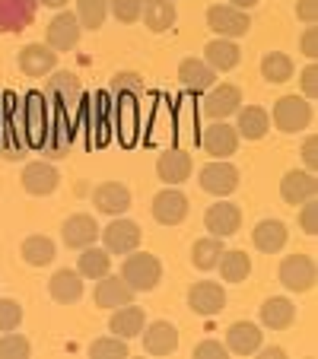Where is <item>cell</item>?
<instances>
[{
	"mask_svg": "<svg viewBox=\"0 0 318 359\" xmlns=\"http://www.w3.org/2000/svg\"><path fill=\"white\" fill-rule=\"evenodd\" d=\"M121 277L134 292H153L163 280V264L150 251H131V255H124Z\"/></svg>",
	"mask_w": 318,
	"mask_h": 359,
	"instance_id": "obj_1",
	"label": "cell"
},
{
	"mask_svg": "<svg viewBox=\"0 0 318 359\" xmlns=\"http://www.w3.org/2000/svg\"><path fill=\"white\" fill-rule=\"evenodd\" d=\"M45 99H48V105H55V111L61 118H70V111L80 109L83 86L70 70H51L48 86H45Z\"/></svg>",
	"mask_w": 318,
	"mask_h": 359,
	"instance_id": "obj_2",
	"label": "cell"
},
{
	"mask_svg": "<svg viewBox=\"0 0 318 359\" xmlns=\"http://www.w3.org/2000/svg\"><path fill=\"white\" fill-rule=\"evenodd\" d=\"M312 118H315V111H312V105L305 99H299V95H284V99L274 102V128L284 130V134H299V130H305L312 124Z\"/></svg>",
	"mask_w": 318,
	"mask_h": 359,
	"instance_id": "obj_3",
	"label": "cell"
},
{
	"mask_svg": "<svg viewBox=\"0 0 318 359\" xmlns=\"http://www.w3.org/2000/svg\"><path fill=\"white\" fill-rule=\"evenodd\" d=\"M102 236V248L109 251V255H131V251L140 248V226L134 219H124V217H115L105 229H99Z\"/></svg>",
	"mask_w": 318,
	"mask_h": 359,
	"instance_id": "obj_4",
	"label": "cell"
},
{
	"mask_svg": "<svg viewBox=\"0 0 318 359\" xmlns=\"http://www.w3.org/2000/svg\"><path fill=\"white\" fill-rule=\"evenodd\" d=\"M239 109H242V89L232 86V83H213L204 93V115L210 121H226Z\"/></svg>",
	"mask_w": 318,
	"mask_h": 359,
	"instance_id": "obj_5",
	"label": "cell"
},
{
	"mask_svg": "<svg viewBox=\"0 0 318 359\" xmlns=\"http://www.w3.org/2000/svg\"><path fill=\"white\" fill-rule=\"evenodd\" d=\"M207 26L220 35V39H242L249 35L251 29V20L245 10L239 7H230V4H213L207 10Z\"/></svg>",
	"mask_w": 318,
	"mask_h": 359,
	"instance_id": "obj_6",
	"label": "cell"
},
{
	"mask_svg": "<svg viewBox=\"0 0 318 359\" xmlns=\"http://www.w3.org/2000/svg\"><path fill=\"white\" fill-rule=\"evenodd\" d=\"M277 277L290 292H309L318 280V267L309 255H290V258L280 261Z\"/></svg>",
	"mask_w": 318,
	"mask_h": 359,
	"instance_id": "obj_7",
	"label": "cell"
},
{
	"mask_svg": "<svg viewBox=\"0 0 318 359\" xmlns=\"http://www.w3.org/2000/svg\"><path fill=\"white\" fill-rule=\"evenodd\" d=\"M204 226H207L210 236L217 238H230L242 229V210L236 203H230L226 197H220L217 203H210L207 213H204Z\"/></svg>",
	"mask_w": 318,
	"mask_h": 359,
	"instance_id": "obj_8",
	"label": "cell"
},
{
	"mask_svg": "<svg viewBox=\"0 0 318 359\" xmlns=\"http://www.w3.org/2000/svg\"><path fill=\"white\" fill-rule=\"evenodd\" d=\"M197 178H201V188L213 197H230L232 191L239 188V169L232 163H226V159L207 163Z\"/></svg>",
	"mask_w": 318,
	"mask_h": 359,
	"instance_id": "obj_9",
	"label": "cell"
},
{
	"mask_svg": "<svg viewBox=\"0 0 318 359\" xmlns=\"http://www.w3.org/2000/svg\"><path fill=\"white\" fill-rule=\"evenodd\" d=\"M188 309L194 315H204V318H213L226 309V290L213 280H201L188 290Z\"/></svg>",
	"mask_w": 318,
	"mask_h": 359,
	"instance_id": "obj_10",
	"label": "cell"
},
{
	"mask_svg": "<svg viewBox=\"0 0 318 359\" xmlns=\"http://www.w3.org/2000/svg\"><path fill=\"white\" fill-rule=\"evenodd\" d=\"M80 35L83 26L77 20V13H70V10H58V16L48 22V48L51 51H74L80 45Z\"/></svg>",
	"mask_w": 318,
	"mask_h": 359,
	"instance_id": "obj_11",
	"label": "cell"
},
{
	"mask_svg": "<svg viewBox=\"0 0 318 359\" xmlns=\"http://www.w3.org/2000/svg\"><path fill=\"white\" fill-rule=\"evenodd\" d=\"M239 140H242V137H239L236 128H232V124H226V121L207 124V128H204V134H201L204 153H207V156H213V159L232 156V153L239 149Z\"/></svg>",
	"mask_w": 318,
	"mask_h": 359,
	"instance_id": "obj_12",
	"label": "cell"
},
{
	"mask_svg": "<svg viewBox=\"0 0 318 359\" xmlns=\"http://www.w3.org/2000/svg\"><path fill=\"white\" fill-rule=\"evenodd\" d=\"M58 184H61V175H58V169L48 163V159L26 163V169H22V188H26V194L48 197L58 191Z\"/></svg>",
	"mask_w": 318,
	"mask_h": 359,
	"instance_id": "obj_13",
	"label": "cell"
},
{
	"mask_svg": "<svg viewBox=\"0 0 318 359\" xmlns=\"http://www.w3.org/2000/svg\"><path fill=\"white\" fill-rule=\"evenodd\" d=\"M185 217H188V197H185L175 184L163 188L159 194L153 197V219H156V223L178 226Z\"/></svg>",
	"mask_w": 318,
	"mask_h": 359,
	"instance_id": "obj_14",
	"label": "cell"
},
{
	"mask_svg": "<svg viewBox=\"0 0 318 359\" xmlns=\"http://www.w3.org/2000/svg\"><path fill=\"white\" fill-rule=\"evenodd\" d=\"M191 172H194V163H191V156L185 153V149H166L163 156L156 159V175H159V182L166 184H182L191 178Z\"/></svg>",
	"mask_w": 318,
	"mask_h": 359,
	"instance_id": "obj_15",
	"label": "cell"
},
{
	"mask_svg": "<svg viewBox=\"0 0 318 359\" xmlns=\"http://www.w3.org/2000/svg\"><path fill=\"white\" fill-rule=\"evenodd\" d=\"M61 236H64V245H67V248L83 251V248H89V245H95L99 226H95V219L89 217V213H74V217L64 219Z\"/></svg>",
	"mask_w": 318,
	"mask_h": 359,
	"instance_id": "obj_16",
	"label": "cell"
},
{
	"mask_svg": "<svg viewBox=\"0 0 318 359\" xmlns=\"http://www.w3.org/2000/svg\"><path fill=\"white\" fill-rule=\"evenodd\" d=\"M95 305L99 309H121V305L134 302V290H131L128 283H124V277L118 273V277H112V273H105V277L95 280V292H93Z\"/></svg>",
	"mask_w": 318,
	"mask_h": 359,
	"instance_id": "obj_17",
	"label": "cell"
},
{
	"mask_svg": "<svg viewBox=\"0 0 318 359\" xmlns=\"http://www.w3.org/2000/svg\"><path fill=\"white\" fill-rule=\"evenodd\" d=\"M318 194V182H315V172H286L284 182H280V197L293 207H303L305 201H315Z\"/></svg>",
	"mask_w": 318,
	"mask_h": 359,
	"instance_id": "obj_18",
	"label": "cell"
},
{
	"mask_svg": "<svg viewBox=\"0 0 318 359\" xmlns=\"http://www.w3.org/2000/svg\"><path fill=\"white\" fill-rule=\"evenodd\" d=\"M20 70L26 76H32V80H39V76L51 74V70L58 67V51H51L48 45H39V41H32V45H26L20 51Z\"/></svg>",
	"mask_w": 318,
	"mask_h": 359,
	"instance_id": "obj_19",
	"label": "cell"
},
{
	"mask_svg": "<svg viewBox=\"0 0 318 359\" xmlns=\"http://www.w3.org/2000/svg\"><path fill=\"white\" fill-rule=\"evenodd\" d=\"M143 350L150 356H172L178 350V327L172 321H153V325H143Z\"/></svg>",
	"mask_w": 318,
	"mask_h": 359,
	"instance_id": "obj_20",
	"label": "cell"
},
{
	"mask_svg": "<svg viewBox=\"0 0 318 359\" xmlns=\"http://www.w3.org/2000/svg\"><path fill=\"white\" fill-rule=\"evenodd\" d=\"M93 203L99 213H109V217H121L131 207V191L121 182H102L93 191Z\"/></svg>",
	"mask_w": 318,
	"mask_h": 359,
	"instance_id": "obj_21",
	"label": "cell"
},
{
	"mask_svg": "<svg viewBox=\"0 0 318 359\" xmlns=\"http://www.w3.org/2000/svg\"><path fill=\"white\" fill-rule=\"evenodd\" d=\"M204 61H207V67L217 70V74H230L232 67H239L242 51H239L236 39H213L204 45Z\"/></svg>",
	"mask_w": 318,
	"mask_h": 359,
	"instance_id": "obj_22",
	"label": "cell"
},
{
	"mask_svg": "<svg viewBox=\"0 0 318 359\" xmlns=\"http://www.w3.org/2000/svg\"><path fill=\"white\" fill-rule=\"evenodd\" d=\"M261 327L251 325V321H236V325H230V331H226V350L236 353V356H251V353L261 350Z\"/></svg>",
	"mask_w": 318,
	"mask_h": 359,
	"instance_id": "obj_23",
	"label": "cell"
},
{
	"mask_svg": "<svg viewBox=\"0 0 318 359\" xmlns=\"http://www.w3.org/2000/svg\"><path fill=\"white\" fill-rule=\"evenodd\" d=\"M178 80H182V86L191 89V93H207V89L217 83V70L207 67L204 57H185V61L178 64Z\"/></svg>",
	"mask_w": 318,
	"mask_h": 359,
	"instance_id": "obj_24",
	"label": "cell"
},
{
	"mask_svg": "<svg viewBox=\"0 0 318 359\" xmlns=\"http://www.w3.org/2000/svg\"><path fill=\"white\" fill-rule=\"evenodd\" d=\"M271 130V115L261 105H242L236 111V134L245 140H264Z\"/></svg>",
	"mask_w": 318,
	"mask_h": 359,
	"instance_id": "obj_25",
	"label": "cell"
},
{
	"mask_svg": "<svg viewBox=\"0 0 318 359\" xmlns=\"http://www.w3.org/2000/svg\"><path fill=\"white\" fill-rule=\"evenodd\" d=\"M35 0H0V32H20L35 20Z\"/></svg>",
	"mask_w": 318,
	"mask_h": 359,
	"instance_id": "obj_26",
	"label": "cell"
},
{
	"mask_svg": "<svg viewBox=\"0 0 318 359\" xmlns=\"http://www.w3.org/2000/svg\"><path fill=\"white\" fill-rule=\"evenodd\" d=\"M143 325H147V315H143V309L134 302L115 309V315L109 318V331L121 340H131V337H137V334H143Z\"/></svg>",
	"mask_w": 318,
	"mask_h": 359,
	"instance_id": "obj_27",
	"label": "cell"
},
{
	"mask_svg": "<svg viewBox=\"0 0 318 359\" xmlns=\"http://www.w3.org/2000/svg\"><path fill=\"white\" fill-rule=\"evenodd\" d=\"M140 20L147 22L150 32H166L175 26L178 10L172 0H140Z\"/></svg>",
	"mask_w": 318,
	"mask_h": 359,
	"instance_id": "obj_28",
	"label": "cell"
},
{
	"mask_svg": "<svg viewBox=\"0 0 318 359\" xmlns=\"http://www.w3.org/2000/svg\"><path fill=\"white\" fill-rule=\"evenodd\" d=\"M48 292H51L55 302L74 305V302H80V296H83V277L77 271H70V267L55 271V277L48 280Z\"/></svg>",
	"mask_w": 318,
	"mask_h": 359,
	"instance_id": "obj_29",
	"label": "cell"
},
{
	"mask_svg": "<svg viewBox=\"0 0 318 359\" xmlns=\"http://www.w3.org/2000/svg\"><path fill=\"white\" fill-rule=\"evenodd\" d=\"M286 238H290V232H286V226L280 223V219H261V223L255 226V232H251L255 248L264 251V255H277V251H284Z\"/></svg>",
	"mask_w": 318,
	"mask_h": 359,
	"instance_id": "obj_30",
	"label": "cell"
},
{
	"mask_svg": "<svg viewBox=\"0 0 318 359\" xmlns=\"http://www.w3.org/2000/svg\"><path fill=\"white\" fill-rule=\"evenodd\" d=\"M296 321V309L286 296H274V299H264L261 305V325L271 327V331H286V327Z\"/></svg>",
	"mask_w": 318,
	"mask_h": 359,
	"instance_id": "obj_31",
	"label": "cell"
},
{
	"mask_svg": "<svg viewBox=\"0 0 318 359\" xmlns=\"http://www.w3.org/2000/svg\"><path fill=\"white\" fill-rule=\"evenodd\" d=\"M112 271V255L105 248H83L80 258H77V273H80L83 280H99L105 277V273Z\"/></svg>",
	"mask_w": 318,
	"mask_h": 359,
	"instance_id": "obj_32",
	"label": "cell"
},
{
	"mask_svg": "<svg viewBox=\"0 0 318 359\" xmlns=\"http://www.w3.org/2000/svg\"><path fill=\"white\" fill-rule=\"evenodd\" d=\"M20 251H22V261H26L29 267H45L58 258V248L48 236H29Z\"/></svg>",
	"mask_w": 318,
	"mask_h": 359,
	"instance_id": "obj_33",
	"label": "cell"
},
{
	"mask_svg": "<svg viewBox=\"0 0 318 359\" xmlns=\"http://www.w3.org/2000/svg\"><path fill=\"white\" fill-rule=\"evenodd\" d=\"M220 273H223V283H242V280H249L251 273V258L245 255V251L232 248V251H223L220 255Z\"/></svg>",
	"mask_w": 318,
	"mask_h": 359,
	"instance_id": "obj_34",
	"label": "cell"
},
{
	"mask_svg": "<svg viewBox=\"0 0 318 359\" xmlns=\"http://www.w3.org/2000/svg\"><path fill=\"white\" fill-rule=\"evenodd\" d=\"M223 238L217 236H207V238H197L194 248H191V264L197 271H213L220 264V255H223Z\"/></svg>",
	"mask_w": 318,
	"mask_h": 359,
	"instance_id": "obj_35",
	"label": "cell"
},
{
	"mask_svg": "<svg viewBox=\"0 0 318 359\" xmlns=\"http://www.w3.org/2000/svg\"><path fill=\"white\" fill-rule=\"evenodd\" d=\"M293 70H296V64H293L290 55H284V51H271V55L261 57V76L267 83H286V80H293Z\"/></svg>",
	"mask_w": 318,
	"mask_h": 359,
	"instance_id": "obj_36",
	"label": "cell"
},
{
	"mask_svg": "<svg viewBox=\"0 0 318 359\" xmlns=\"http://www.w3.org/2000/svg\"><path fill=\"white\" fill-rule=\"evenodd\" d=\"M105 16H109V0H77V20H80L83 32L86 29H102V22H105Z\"/></svg>",
	"mask_w": 318,
	"mask_h": 359,
	"instance_id": "obj_37",
	"label": "cell"
},
{
	"mask_svg": "<svg viewBox=\"0 0 318 359\" xmlns=\"http://www.w3.org/2000/svg\"><path fill=\"white\" fill-rule=\"evenodd\" d=\"M112 93L118 99H140L143 95V76L134 74V70H118L112 76Z\"/></svg>",
	"mask_w": 318,
	"mask_h": 359,
	"instance_id": "obj_38",
	"label": "cell"
},
{
	"mask_svg": "<svg viewBox=\"0 0 318 359\" xmlns=\"http://www.w3.org/2000/svg\"><path fill=\"white\" fill-rule=\"evenodd\" d=\"M128 340L115 337V334H109V337H99L89 344V356L93 359H124L128 356Z\"/></svg>",
	"mask_w": 318,
	"mask_h": 359,
	"instance_id": "obj_39",
	"label": "cell"
},
{
	"mask_svg": "<svg viewBox=\"0 0 318 359\" xmlns=\"http://www.w3.org/2000/svg\"><path fill=\"white\" fill-rule=\"evenodd\" d=\"M29 353H32V346L22 334L7 331L0 337V359H29Z\"/></svg>",
	"mask_w": 318,
	"mask_h": 359,
	"instance_id": "obj_40",
	"label": "cell"
},
{
	"mask_svg": "<svg viewBox=\"0 0 318 359\" xmlns=\"http://www.w3.org/2000/svg\"><path fill=\"white\" fill-rule=\"evenodd\" d=\"M22 325V305L16 299H0V334L16 331Z\"/></svg>",
	"mask_w": 318,
	"mask_h": 359,
	"instance_id": "obj_41",
	"label": "cell"
},
{
	"mask_svg": "<svg viewBox=\"0 0 318 359\" xmlns=\"http://www.w3.org/2000/svg\"><path fill=\"white\" fill-rule=\"evenodd\" d=\"M109 10L118 22H124V26L140 20V0H109Z\"/></svg>",
	"mask_w": 318,
	"mask_h": 359,
	"instance_id": "obj_42",
	"label": "cell"
},
{
	"mask_svg": "<svg viewBox=\"0 0 318 359\" xmlns=\"http://www.w3.org/2000/svg\"><path fill=\"white\" fill-rule=\"evenodd\" d=\"M299 226H303L305 236H315L318 232V203L315 201L303 203V210H299Z\"/></svg>",
	"mask_w": 318,
	"mask_h": 359,
	"instance_id": "obj_43",
	"label": "cell"
},
{
	"mask_svg": "<svg viewBox=\"0 0 318 359\" xmlns=\"http://www.w3.org/2000/svg\"><path fill=\"white\" fill-rule=\"evenodd\" d=\"M226 356H230V350L220 340H201L194 346V359H226Z\"/></svg>",
	"mask_w": 318,
	"mask_h": 359,
	"instance_id": "obj_44",
	"label": "cell"
},
{
	"mask_svg": "<svg viewBox=\"0 0 318 359\" xmlns=\"http://www.w3.org/2000/svg\"><path fill=\"white\" fill-rule=\"evenodd\" d=\"M299 48H303V55L309 57V61H315V55H318V32H315V26L303 32V39H299Z\"/></svg>",
	"mask_w": 318,
	"mask_h": 359,
	"instance_id": "obj_45",
	"label": "cell"
},
{
	"mask_svg": "<svg viewBox=\"0 0 318 359\" xmlns=\"http://www.w3.org/2000/svg\"><path fill=\"white\" fill-rule=\"evenodd\" d=\"M296 16L303 22H309V26H315V20H318V0H299V4H296Z\"/></svg>",
	"mask_w": 318,
	"mask_h": 359,
	"instance_id": "obj_46",
	"label": "cell"
},
{
	"mask_svg": "<svg viewBox=\"0 0 318 359\" xmlns=\"http://www.w3.org/2000/svg\"><path fill=\"white\" fill-rule=\"evenodd\" d=\"M303 93L309 95V99H315L318 95V67L315 64H309V67L303 70Z\"/></svg>",
	"mask_w": 318,
	"mask_h": 359,
	"instance_id": "obj_47",
	"label": "cell"
},
{
	"mask_svg": "<svg viewBox=\"0 0 318 359\" xmlns=\"http://www.w3.org/2000/svg\"><path fill=\"white\" fill-rule=\"evenodd\" d=\"M315 137H305V143H303V163H305V169L309 172H315V165H318V156H315Z\"/></svg>",
	"mask_w": 318,
	"mask_h": 359,
	"instance_id": "obj_48",
	"label": "cell"
},
{
	"mask_svg": "<svg viewBox=\"0 0 318 359\" xmlns=\"http://www.w3.org/2000/svg\"><path fill=\"white\" fill-rule=\"evenodd\" d=\"M258 353H261V359H284L286 356L280 346H267V350H258Z\"/></svg>",
	"mask_w": 318,
	"mask_h": 359,
	"instance_id": "obj_49",
	"label": "cell"
},
{
	"mask_svg": "<svg viewBox=\"0 0 318 359\" xmlns=\"http://www.w3.org/2000/svg\"><path fill=\"white\" fill-rule=\"evenodd\" d=\"M35 4H45V7H55V10H64L70 0H35Z\"/></svg>",
	"mask_w": 318,
	"mask_h": 359,
	"instance_id": "obj_50",
	"label": "cell"
},
{
	"mask_svg": "<svg viewBox=\"0 0 318 359\" xmlns=\"http://www.w3.org/2000/svg\"><path fill=\"white\" fill-rule=\"evenodd\" d=\"M258 0H230V7H239V10H251Z\"/></svg>",
	"mask_w": 318,
	"mask_h": 359,
	"instance_id": "obj_51",
	"label": "cell"
}]
</instances>
